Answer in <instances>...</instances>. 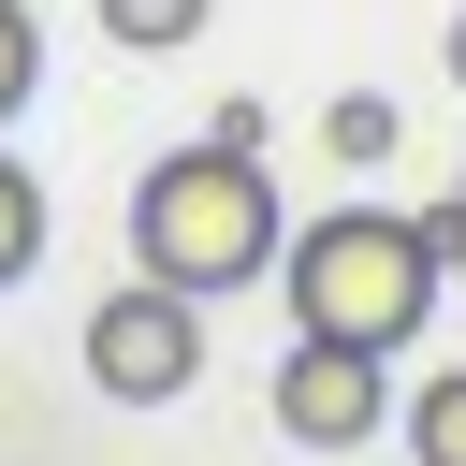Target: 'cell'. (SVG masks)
<instances>
[{
    "label": "cell",
    "mask_w": 466,
    "mask_h": 466,
    "mask_svg": "<svg viewBox=\"0 0 466 466\" xmlns=\"http://www.w3.org/2000/svg\"><path fill=\"white\" fill-rule=\"evenodd\" d=\"M320 146H335L350 175H364V160H393V146H408V116H393V87H335V102H320Z\"/></svg>",
    "instance_id": "obj_5"
},
{
    "label": "cell",
    "mask_w": 466,
    "mask_h": 466,
    "mask_svg": "<svg viewBox=\"0 0 466 466\" xmlns=\"http://www.w3.org/2000/svg\"><path fill=\"white\" fill-rule=\"evenodd\" d=\"M29 262H44V175H29L15 146H0V291H15Z\"/></svg>",
    "instance_id": "obj_8"
},
{
    "label": "cell",
    "mask_w": 466,
    "mask_h": 466,
    "mask_svg": "<svg viewBox=\"0 0 466 466\" xmlns=\"http://www.w3.org/2000/svg\"><path fill=\"white\" fill-rule=\"evenodd\" d=\"M393 422V364L379 350H335V335H291V364H277V437L291 451H364Z\"/></svg>",
    "instance_id": "obj_4"
},
{
    "label": "cell",
    "mask_w": 466,
    "mask_h": 466,
    "mask_svg": "<svg viewBox=\"0 0 466 466\" xmlns=\"http://www.w3.org/2000/svg\"><path fill=\"white\" fill-rule=\"evenodd\" d=\"M437 248H422V218L408 204H320L291 248H277V291H291V335H335V350H408L422 320H437Z\"/></svg>",
    "instance_id": "obj_2"
},
{
    "label": "cell",
    "mask_w": 466,
    "mask_h": 466,
    "mask_svg": "<svg viewBox=\"0 0 466 466\" xmlns=\"http://www.w3.org/2000/svg\"><path fill=\"white\" fill-rule=\"evenodd\" d=\"M422 248H437V262L466 277V189H437V204H422Z\"/></svg>",
    "instance_id": "obj_10"
},
{
    "label": "cell",
    "mask_w": 466,
    "mask_h": 466,
    "mask_svg": "<svg viewBox=\"0 0 466 466\" xmlns=\"http://www.w3.org/2000/svg\"><path fill=\"white\" fill-rule=\"evenodd\" d=\"M189 379H204V291L131 277V291L87 306V393L102 408H175Z\"/></svg>",
    "instance_id": "obj_3"
},
{
    "label": "cell",
    "mask_w": 466,
    "mask_h": 466,
    "mask_svg": "<svg viewBox=\"0 0 466 466\" xmlns=\"http://www.w3.org/2000/svg\"><path fill=\"white\" fill-rule=\"evenodd\" d=\"M451 87H466V15H451Z\"/></svg>",
    "instance_id": "obj_11"
},
{
    "label": "cell",
    "mask_w": 466,
    "mask_h": 466,
    "mask_svg": "<svg viewBox=\"0 0 466 466\" xmlns=\"http://www.w3.org/2000/svg\"><path fill=\"white\" fill-rule=\"evenodd\" d=\"M277 248H291V218H277L262 146L204 131V146L146 160V189H131V277H175V291H204V306H218V291L277 277Z\"/></svg>",
    "instance_id": "obj_1"
},
{
    "label": "cell",
    "mask_w": 466,
    "mask_h": 466,
    "mask_svg": "<svg viewBox=\"0 0 466 466\" xmlns=\"http://www.w3.org/2000/svg\"><path fill=\"white\" fill-rule=\"evenodd\" d=\"M87 15H102V44H131V58H175L218 0H87Z\"/></svg>",
    "instance_id": "obj_6"
},
{
    "label": "cell",
    "mask_w": 466,
    "mask_h": 466,
    "mask_svg": "<svg viewBox=\"0 0 466 466\" xmlns=\"http://www.w3.org/2000/svg\"><path fill=\"white\" fill-rule=\"evenodd\" d=\"M408 466H466V364H437L408 393Z\"/></svg>",
    "instance_id": "obj_7"
},
{
    "label": "cell",
    "mask_w": 466,
    "mask_h": 466,
    "mask_svg": "<svg viewBox=\"0 0 466 466\" xmlns=\"http://www.w3.org/2000/svg\"><path fill=\"white\" fill-rule=\"evenodd\" d=\"M44 87V29H29V0H0V116Z\"/></svg>",
    "instance_id": "obj_9"
}]
</instances>
